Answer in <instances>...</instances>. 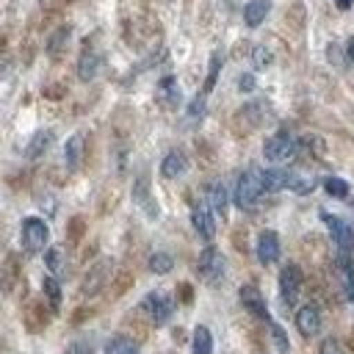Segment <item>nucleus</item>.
<instances>
[{
    "label": "nucleus",
    "instance_id": "nucleus-5",
    "mask_svg": "<svg viewBox=\"0 0 354 354\" xmlns=\"http://www.w3.org/2000/svg\"><path fill=\"white\" fill-rule=\"evenodd\" d=\"M321 218H324V224L329 227V232H332V238L337 243V254H351L354 252V227L348 221L326 213V210H321Z\"/></svg>",
    "mask_w": 354,
    "mask_h": 354
},
{
    "label": "nucleus",
    "instance_id": "nucleus-19",
    "mask_svg": "<svg viewBox=\"0 0 354 354\" xmlns=\"http://www.w3.org/2000/svg\"><path fill=\"white\" fill-rule=\"evenodd\" d=\"M158 100L166 105V108H174V105H180V86H177V80L171 77V75H166L160 83H158Z\"/></svg>",
    "mask_w": 354,
    "mask_h": 354
},
{
    "label": "nucleus",
    "instance_id": "nucleus-14",
    "mask_svg": "<svg viewBox=\"0 0 354 354\" xmlns=\"http://www.w3.org/2000/svg\"><path fill=\"white\" fill-rule=\"evenodd\" d=\"M133 199H136V205L149 216V218H158V205H155V199H152V194H149V180L141 174L138 180H136V185H133Z\"/></svg>",
    "mask_w": 354,
    "mask_h": 354
},
{
    "label": "nucleus",
    "instance_id": "nucleus-15",
    "mask_svg": "<svg viewBox=\"0 0 354 354\" xmlns=\"http://www.w3.org/2000/svg\"><path fill=\"white\" fill-rule=\"evenodd\" d=\"M238 116H241V119H246V122H249V127H260V124H266V122H268V116H271V105H268L266 100H254V102L243 105Z\"/></svg>",
    "mask_w": 354,
    "mask_h": 354
},
{
    "label": "nucleus",
    "instance_id": "nucleus-34",
    "mask_svg": "<svg viewBox=\"0 0 354 354\" xmlns=\"http://www.w3.org/2000/svg\"><path fill=\"white\" fill-rule=\"evenodd\" d=\"M268 329H271V340H274L277 351H279V354H288L290 343H288V335H285V329H282L279 324H274V321H268Z\"/></svg>",
    "mask_w": 354,
    "mask_h": 354
},
{
    "label": "nucleus",
    "instance_id": "nucleus-25",
    "mask_svg": "<svg viewBox=\"0 0 354 354\" xmlns=\"http://www.w3.org/2000/svg\"><path fill=\"white\" fill-rule=\"evenodd\" d=\"M207 207H213L216 213H227V188H224V183H210Z\"/></svg>",
    "mask_w": 354,
    "mask_h": 354
},
{
    "label": "nucleus",
    "instance_id": "nucleus-32",
    "mask_svg": "<svg viewBox=\"0 0 354 354\" xmlns=\"http://www.w3.org/2000/svg\"><path fill=\"white\" fill-rule=\"evenodd\" d=\"M44 266L53 271V277L61 274V271H64V249H61V246H50V249L44 252Z\"/></svg>",
    "mask_w": 354,
    "mask_h": 354
},
{
    "label": "nucleus",
    "instance_id": "nucleus-11",
    "mask_svg": "<svg viewBox=\"0 0 354 354\" xmlns=\"http://www.w3.org/2000/svg\"><path fill=\"white\" fill-rule=\"evenodd\" d=\"M296 329L304 335V337H315L321 332V310L315 304H304L299 313H296Z\"/></svg>",
    "mask_w": 354,
    "mask_h": 354
},
{
    "label": "nucleus",
    "instance_id": "nucleus-41",
    "mask_svg": "<svg viewBox=\"0 0 354 354\" xmlns=\"http://www.w3.org/2000/svg\"><path fill=\"white\" fill-rule=\"evenodd\" d=\"M346 58H348V64H354V39H348V44H346Z\"/></svg>",
    "mask_w": 354,
    "mask_h": 354
},
{
    "label": "nucleus",
    "instance_id": "nucleus-27",
    "mask_svg": "<svg viewBox=\"0 0 354 354\" xmlns=\"http://www.w3.org/2000/svg\"><path fill=\"white\" fill-rule=\"evenodd\" d=\"M19 260L17 254H8L6 257V268H3V290H14V285L19 282Z\"/></svg>",
    "mask_w": 354,
    "mask_h": 354
},
{
    "label": "nucleus",
    "instance_id": "nucleus-1",
    "mask_svg": "<svg viewBox=\"0 0 354 354\" xmlns=\"http://www.w3.org/2000/svg\"><path fill=\"white\" fill-rule=\"evenodd\" d=\"M263 180H260V169L249 166L246 171H241L238 183H235V205L241 210H252L257 205V199L263 196Z\"/></svg>",
    "mask_w": 354,
    "mask_h": 354
},
{
    "label": "nucleus",
    "instance_id": "nucleus-39",
    "mask_svg": "<svg viewBox=\"0 0 354 354\" xmlns=\"http://www.w3.org/2000/svg\"><path fill=\"white\" fill-rule=\"evenodd\" d=\"M326 55H329V61L335 66H343V50H340V44H329L326 47Z\"/></svg>",
    "mask_w": 354,
    "mask_h": 354
},
{
    "label": "nucleus",
    "instance_id": "nucleus-38",
    "mask_svg": "<svg viewBox=\"0 0 354 354\" xmlns=\"http://www.w3.org/2000/svg\"><path fill=\"white\" fill-rule=\"evenodd\" d=\"M254 86H257V80H254V75H252V72H243V75L238 77V91L249 94V91H254Z\"/></svg>",
    "mask_w": 354,
    "mask_h": 354
},
{
    "label": "nucleus",
    "instance_id": "nucleus-37",
    "mask_svg": "<svg viewBox=\"0 0 354 354\" xmlns=\"http://www.w3.org/2000/svg\"><path fill=\"white\" fill-rule=\"evenodd\" d=\"M91 351H94V343H91L88 337H77V340H72L69 348H66V354H91Z\"/></svg>",
    "mask_w": 354,
    "mask_h": 354
},
{
    "label": "nucleus",
    "instance_id": "nucleus-20",
    "mask_svg": "<svg viewBox=\"0 0 354 354\" xmlns=\"http://www.w3.org/2000/svg\"><path fill=\"white\" fill-rule=\"evenodd\" d=\"M64 160H66V169H72V171L80 166V160H83V136H80V133H75V136L66 138Z\"/></svg>",
    "mask_w": 354,
    "mask_h": 354
},
{
    "label": "nucleus",
    "instance_id": "nucleus-8",
    "mask_svg": "<svg viewBox=\"0 0 354 354\" xmlns=\"http://www.w3.org/2000/svg\"><path fill=\"white\" fill-rule=\"evenodd\" d=\"M301 268L299 266H293V263H288L282 271H279V293H282V301L288 304V307H293L296 304V299H299V293H301Z\"/></svg>",
    "mask_w": 354,
    "mask_h": 354
},
{
    "label": "nucleus",
    "instance_id": "nucleus-22",
    "mask_svg": "<svg viewBox=\"0 0 354 354\" xmlns=\"http://www.w3.org/2000/svg\"><path fill=\"white\" fill-rule=\"evenodd\" d=\"M69 33H72V28H69V25H61L58 30H53V33H50V39H47V55L58 58V55L64 53L66 41H69Z\"/></svg>",
    "mask_w": 354,
    "mask_h": 354
},
{
    "label": "nucleus",
    "instance_id": "nucleus-9",
    "mask_svg": "<svg viewBox=\"0 0 354 354\" xmlns=\"http://www.w3.org/2000/svg\"><path fill=\"white\" fill-rule=\"evenodd\" d=\"M279 252H282L279 235H277L274 230H263V232L257 235V260H260L263 266H271V263L279 260Z\"/></svg>",
    "mask_w": 354,
    "mask_h": 354
},
{
    "label": "nucleus",
    "instance_id": "nucleus-31",
    "mask_svg": "<svg viewBox=\"0 0 354 354\" xmlns=\"http://www.w3.org/2000/svg\"><path fill=\"white\" fill-rule=\"evenodd\" d=\"M324 191L329 196H335V199H346L348 196V183L343 177H326L324 180Z\"/></svg>",
    "mask_w": 354,
    "mask_h": 354
},
{
    "label": "nucleus",
    "instance_id": "nucleus-12",
    "mask_svg": "<svg viewBox=\"0 0 354 354\" xmlns=\"http://www.w3.org/2000/svg\"><path fill=\"white\" fill-rule=\"evenodd\" d=\"M238 296H241V304H243V307H246L252 315H257V318H266V321H268V307H266V299H263V293H260L254 285H241Z\"/></svg>",
    "mask_w": 354,
    "mask_h": 354
},
{
    "label": "nucleus",
    "instance_id": "nucleus-7",
    "mask_svg": "<svg viewBox=\"0 0 354 354\" xmlns=\"http://www.w3.org/2000/svg\"><path fill=\"white\" fill-rule=\"evenodd\" d=\"M111 271H113V260H108V257L97 260V263H94V266L86 271L80 290H83L86 296H94V293H100V290L105 288V282L111 279Z\"/></svg>",
    "mask_w": 354,
    "mask_h": 354
},
{
    "label": "nucleus",
    "instance_id": "nucleus-33",
    "mask_svg": "<svg viewBox=\"0 0 354 354\" xmlns=\"http://www.w3.org/2000/svg\"><path fill=\"white\" fill-rule=\"evenodd\" d=\"M218 69H221V53H213V58H210V69H207V80H205V86H202V94H205V97H207V94H210V88L216 86Z\"/></svg>",
    "mask_w": 354,
    "mask_h": 354
},
{
    "label": "nucleus",
    "instance_id": "nucleus-18",
    "mask_svg": "<svg viewBox=\"0 0 354 354\" xmlns=\"http://www.w3.org/2000/svg\"><path fill=\"white\" fill-rule=\"evenodd\" d=\"M268 11H271V3H268V0H249V3L243 6V22H246L249 28H257V25H263V19L268 17Z\"/></svg>",
    "mask_w": 354,
    "mask_h": 354
},
{
    "label": "nucleus",
    "instance_id": "nucleus-40",
    "mask_svg": "<svg viewBox=\"0 0 354 354\" xmlns=\"http://www.w3.org/2000/svg\"><path fill=\"white\" fill-rule=\"evenodd\" d=\"M321 354H343V351H340V346H337V340H332V337H326V340L321 343Z\"/></svg>",
    "mask_w": 354,
    "mask_h": 354
},
{
    "label": "nucleus",
    "instance_id": "nucleus-23",
    "mask_svg": "<svg viewBox=\"0 0 354 354\" xmlns=\"http://www.w3.org/2000/svg\"><path fill=\"white\" fill-rule=\"evenodd\" d=\"M260 180H263V191H282L285 188V180H288V169H266L260 171Z\"/></svg>",
    "mask_w": 354,
    "mask_h": 354
},
{
    "label": "nucleus",
    "instance_id": "nucleus-30",
    "mask_svg": "<svg viewBox=\"0 0 354 354\" xmlns=\"http://www.w3.org/2000/svg\"><path fill=\"white\" fill-rule=\"evenodd\" d=\"M171 268H174V257L169 252H155L149 257V271L152 274H169Z\"/></svg>",
    "mask_w": 354,
    "mask_h": 354
},
{
    "label": "nucleus",
    "instance_id": "nucleus-17",
    "mask_svg": "<svg viewBox=\"0 0 354 354\" xmlns=\"http://www.w3.org/2000/svg\"><path fill=\"white\" fill-rule=\"evenodd\" d=\"M53 130H36L33 133V138L28 141V147H25V158H30V160H36V158H41L47 149H50V144H53Z\"/></svg>",
    "mask_w": 354,
    "mask_h": 354
},
{
    "label": "nucleus",
    "instance_id": "nucleus-24",
    "mask_svg": "<svg viewBox=\"0 0 354 354\" xmlns=\"http://www.w3.org/2000/svg\"><path fill=\"white\" fill-rule=\"evenodd\" d=\"M285 188H290L293 194H310L313 188H315V180L313 177H307V174H301V171H288V180H285Z\"/></svg>",
    "mask_w": 354,
    "mask_h": 354
},
{
    "label": "nucleus",
    "instance_id": "nucleus-13",
    "mask_svg": "<svg viewBox=\"0 0 354 354\" xmlns=\"http://www.w3.org/2000/svg\"><path fill=\"white\" fill-rule=\"evenodd\" d=\"M185 171H188V158H185V152H183V149L166 152V158L160 160V174H163L166 180H177V177H183Z\"/></svg>",
    "mask_w": 354,
    "mask_h": 354
},
{
    "label": "nucleus",
    "instance_id": "nucleus-35",
    "mask_svg": "<svg viewBox=\"0 0 354 354\" xmlns=\"http://www.w3.org/2000/svg\"><path fill=\"white\" fill-rule=\"evenodd\" d=\"M271 50L268 47H263V44H257V47H252V66L254 69H266V66H271Z\"/></svg>",
    "mask_w": 354,
    "mask_h": 354
},
{
    "label": "nucleus",
    "instance_id": "nucleus-36",
    "mask_svg": "<svg viewBox=\"0 0 354 354\" xmlns=\"http://www.w3.org/2000/svg\"><path fill=\"white\" fill-rule=\"evenodd\" d=\"M205 100H207V97H205V94L199 91V94H196V97H194V100L188 102V111H185L188 122H199V119L205 116Z\"/></svg>",
    "mask_w": 354,
    "mask_h": 354
},
{
    "label": "nucleus",
    "instance_id": "nucleus-10",
    "mask_svg": "<svg viewBox=\"0 0 354 354\" xmlns=\"http://www.w3.org/2000/svg\"><path fill=\"white\" fill-rule=\"evenodd\" d=\"M191 224H194V230H196L199 238L213 241V235H216V221H213V213H210L207 202L194 205V210H191Z\"/></svg>",
    "mask_w": 354,
    "mask_h": 354
},
{
    "label": "nucleus",
    "instance_id": "nucleus-16",
    "mask_svg": "<svg viewBox=\"0 0 354 354\" xmlns=\"http://www.w3.org/2000/svg\"><path fill=\"white\" fill-rule=\"evenodd\" d=\"M97 72H100V53L91 50V47H86L80 53V58H77V77L80 80H94Z\"/></svg>",
    "mask_w": 354,
    "mask_h": 354
},
{
    "label": "nucleus",
    "instance_id": "nucleus-2",
    "mask_svg": "<svg viewBox=\"0 0 354 354\" xmlns=\"http://www.w3.org/2000/svg\"><path fill=\"white\" fill-rule=\"evenodd\" d=\"M296 152H299V141H296L288 130L274 133V136L266 138V144H263V155H266V160H271V163H288L290 158H296Z\"/></svg>",
    "mask_w": 354,
    "mask_h": 354
},
{
    "label": "nucleus",
    "instance_id": "nucleus-21",
    "mask_svg": "<svg viewBox=\"0 0 354 354\" xmlns=\"http://www.w3.org/2000/svg\"><path fill=\"white\" fill-rule=\"evenodd\" d=\"M47 321H50V310H47V307L30 304V307L25 310V329H28V332H41V329L47 326Z\"/></svg>",
    "mask_w": 354,
    "mask_h": 354
},
{
    "label": "nucleus",
    "instance_id": "nucleus-3",
    "mask_svg": "<svg viewBox=\"0 0 354 354\" xmlns=\"http://www.w3.org/2000/svg\"><path fill=\"white\" fill-rule=\"evenodd\" d=\"M47 238H50V230H47V224L41 218H36V216L22 218V249L28 254L41 252L47 246Z\"/></svg>",
    "mask_w": 354,
    "mask_h": 354
},
{
    "label": "nucleus",
    "instance_id": "nucleus-42",
    "mask_svg": "<svg viewBox=\"0 0 354 354\" xmlns=\"http://www.w3.org/2000/svg\"><path fill=\"white\" fill-rule=\"evenodd\" d=\"M335 3H337V8H340V11H346V8H351V3H354V0H335Z\"/></svg>",
    "mask_w": 354,
    "mask_h": 354
},
{
    "label": "nucleus",
    "instance_id": "nucleus-6",
    "mask_svg": "<svg viewBox=\"0 0 354 354\" xmlns=\"http://www.w3.org/2000/svg\"><path fill=\"white\" fill-rule=\"evenodd\" d=\"M141 307L149 313V318H152L155 326H163L171 318V313H174V299L169 293H163V290H152V293H147V299H144Z\"/></svg>",
    "mask_w": 354,
    "mask_h": 354
},
{
    "label": "nucleus",
    "instance_id": "nucleus-29",
    "mask_svg": "<svg viewBox=\"0 0 354 354\" xmlns=\"http://www.w3.org/2000/svg\"><path fill=\"white\" fill-rule=\"evenodd\" d=\"M105 354H138V343L133 340V337H124V335H116L111 343H108V348H105Z\"/></svg>",
    "mask_w": 354,
    "mask_h": 354
},
{
    "label": "nucleus",
    "instance_id": "nucleus-28",
    "mask_svg": "<svg viewBox=\"0 0 354 354\" xmlns=\"http://www.w3.org/2000/svg\"><path fill=\"white\" fill-rule=\"evenodd\" d=\"M41 290H44V299L50 301V310L55 313L58 307H61V282L50 274V277H44V282H41Z\"/></svg>",
    "mask_w": 354,
    "mask_h": 354
},
{
    "label": "nucleus",
    "instance_id": "nucleus-4",
    "mask_svg": "<svg viewBox=\"0 0 354 354\" xmlns=\"http://www.w3.org/2000/svg\"><path fill=\"white\" fill-rule=\"evenodd\" d=\"M224 268H227L224 254H221L216 246L202 249L199 263H196V271H199V277H202L207 285H218V282H221V277H224Z\"/></svg>",
    "mask_w": 354,
    "mask_h": 354
},
{
    "label": "nucleus",
    "instance_id": "nucleus-26",
    "mask_svg": "<svg viewBox=\"0 0 354 354\" xmlns=\"http://www.w3.org/2000/svg\"><path fill=\"white\" fill-rule=\"evenodd\" d=\"M194 354H213V335L205 324L194 329Z\"/></svg>",
    "mask_w": 354,
    "mask_h": 354
}]
</instances>
